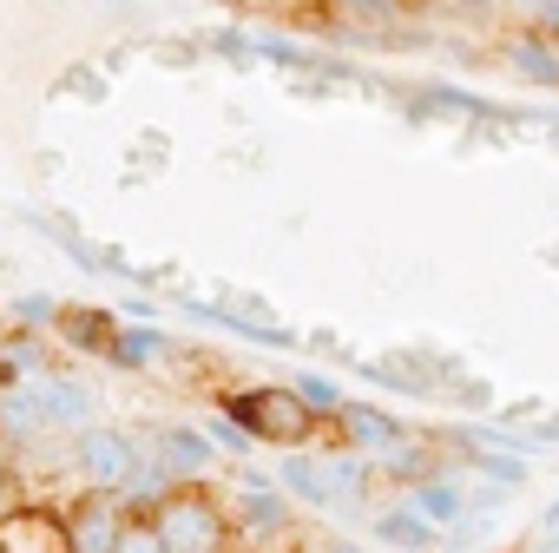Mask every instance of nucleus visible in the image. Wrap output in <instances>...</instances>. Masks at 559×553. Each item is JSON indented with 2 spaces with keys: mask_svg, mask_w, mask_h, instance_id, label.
Returning a JSON list of instances; mask_svg holds the SVG:
<instances>
[{
  "mask_svg": "<svg viewBox=\"0 0 559 553\" xmlns=\"http://www.w3.org/2000/svg\"><path fill=\"white\" fill-rule=\"evenodd\" d=\"M217 415H230V422L250 435V448H284V455H297V448L323 442V422L304 409V396H297L290 383L230 389V396H217Z\"/></svg>",
  "mask_w": 559,
  "mask_h": 553,
  "instance_id": "1",
  "label": "nucleus"
},
{
  "mask_svg": "<svg viewBox=\"0 0 559 553\" xmlns=\"http://www.w3.org/2000/svg\"><path fill=\"white\" fill-rule=\"evenodd\" d=\"M145 527L158 533L165 553H230V546H237V527H230L224 487H211V481H185V487H171V494L145 514Z\"/></svg>",
  "mask_w": 559,
  "mask_h": 553,
  "instance_id": "2",
  "label": "nucleus"
},
{
  "mask_svg": "<svg viewBox=\"0 0 559 553\" xmlns=\"http://www.w3.org/2000/svg\"><path fill=\"white\" fill-rule=\"evenodd\" d=\"M139 455H145V442H139L132 428H119V422H93L86 435H73V474H80V487L112 494V501H119V487L132 481Z\"/></svg>",
  "mask_w": 559,
  "mask_h": 553,
  "instance_id": "3",
  "label": "nucleus"
},
{
  "mask_svg": "<svg viewBox=\"0 0 559 553\" xmlns=\"http://www.w3.org/2000/svg\"><path fill=\"white\" fill-rule=\"evenodd\" d=\"M224 507H230V527H237V540H284L290 527H297V514H290V494L276 487L270 474L257 481V474H243L230 494H224Z\"/></svg>",
  "mask_w": 559,
  "mask_h": 553,
  "instance_id": "4",
  "label": "nucleus"
},
{
  "mask_svg": "<svg viewBox=\"0 0 559 553\" xmlns=\"http://www.w3.org/2000/svg\"><path fill=\"white\" fill-rule=\"evenodd\" d=\"M323 435H330L323 448H349V455H362V461H382V455H395V448L408 442V428H402L389 409H376V402H343Z\"/></svg>",
  "mask_w": 559,
  "mask_h": 553,
  "instance_id": "5",
  "label": "nucleus"
},
{
  "mask_svg": "<svg viewBox=\"0 0 559 553\" xmlns=\"http://www.w3.org/2000/svg\"><path fill=\"white\" fill-rule=\"evenodd\" d=\"M145 455L185 487V481H211L217 474V448H211V428H191V422H158L145 435Z\"/></svg>",
  "mask_w": 559,
  "mask_h": 553,
  "instance_id": "6",
  "label": "nucleus"
},
{
  "mask_svg": "<svg viewBox=\"0 0 559 553\" xmlns=\"http://www.w3.org/2000/svg\"><path fill=\"white\" fill-rule=\"evenodd\" d=\"M0 553H73L67 514L47 501H14L0 514Z\"/></svg>",
  "mask_w": 559,
  "mask_h": 553,
  "instance_id": "7",
  "label": "nucleus"
},
{
  "mask_svg": "<svg viewBox=\"0 0 559 553\" xmlns=\"http://www.w3.org/2000/svg\"><path fill=\"white\" fill-rule=\"evenodd\" d=\"M47 442V415H40V389L34 376H0V448L27 455Z\"/></svg>",
  "mask_w": 559,
  "mask_h": 553,
  "instance_id": "8",
  "label": "nucleus"
},
{
  "mask_svg": "<svg viewBox=\"0 0 559 553\" xmlns=\"http://www.w3.org/2000/svg\"><path fill=\"white\" fill-rule=\"evenodd\" d=\"M126 507L112 501V494H80L73 507H67V533H73V553H119V540H126Z\"/></svg>",
  "mask_w": 559,
  "mask_h": 553,
  "instance_id": "9",
  "label": "nucleus"
},
{
  "mask_svg": "<svg viewBox=\"0 0 559 553\" xmlns=\"http://www.w3.org/2000/svg\"><path fill=\"white\" fill-rule=\"evenodd\" d=\"M119 317L112 310H99V304H60L53 310V337L73 350V356H99V363H112V350H119Z\"/></svg>",
  "mask_w": 559,
  "mask_h": 553,
  "instance_id": "10",
  "label": "nucleus"
},
{
  "mask_svg": "<svg viewBox=\"0 0 559 553\" xmlns=\"http://www.w3.org/2000/svg\"><path fill=\"white\" fill-rule=\"evenodd\" d=\"M34 389H40L47 435H86V428H93V389H86L80 376H53V369H40Z\"/></svg>",
  "mask_w": 559,
  "mask_h": 553,
  "instance_id": "11",
  "label": "nucleus"
},
{
  "mask_svg": "<svg viewBox=\"0 0 559 553\" xmlns=\"http://www.w3.org/2000/svg\"><path fill=\"white\" fill-rule=\"evenodd\" d=\"M395 501H402V507H415L435 533H448V527H461V520H467V487H461V481H448V474H428V481L402 487Z\"/></svg>",
  "mask_w": 559,
  "mask_h": 553,
  "instance_id": "12",
  "label": "nucleus"
},
{
  "mask_svg": "<svg viewBox=\"0 0 559 553\" xmlns=\"http://www.w3.org/2000/svg\"><path fill=\"white\" fill-rule=\"evenodd\" d=\"M276 487H284L290 501H304V507H317V514H336V494H330V468H323V455H310V448L284 455V468H276Z\"/></svg>",
  "mask_w": 559,
  "mask_h": 553,
  "instance_id": "13",
  "label": "nucleus"
},
{
  "mask_svg": "<svg viewBox=\"0 0 559 553\" xmlns=\"http://www.w3.org/2000/svg\"><path fill=\"white\" fill-rule=\"evenodd\" d=\"M369 540L376 546H395V553H435V527L415 514V507H402V501H389V507H376V520H369Z\"/></svg>",
  "mask_w": 559,
  "mask_h": 553,
  "instance_id": "14",
  "label": "nucleus"
},
{
  "mask_svg": "<svg viewBox=\"0 0 559 553\" xmlns=\"http://www.w3.org/2000/svg\"><path fill=\"white\" fill-rule=\"evenodd\" d=\"M500 54H507V67H520V80H533V86H552V93H559V47H552V40H539V34H526V27H513Z\"/></svg>",
  "mask_w": 559,
  "mask_h": 553,
  "instance_id": "15",
  "label": "nucleus"
},
{
  "mask_svg": "<svg viewBox=\"0 0 559 553\" xmlns=\"http://www.w3.org/2000/svg\"><path fill=\"white\" fill-rule=\"evenodd\" d=\"M165 337L152 330V323H139V330H119V350H112V363L119 369H152V363H165Z\"/></svg>",
  "mask_w": 559,
  "mask_h": 553,
  "instance_id": "16",
  "label": "nucleus"
},
{
  "mask_svg": "<svg viewBox=\"0 0 559 553\" xmlns=\"http://www.w3.org/2000/svg\"><path fill=\"white\" fill-rule=\"evenodd\" d=\"M290 389H297V396H304V409H310V415H317V422H323V428H330V422H336V409H343V402H349V396H343V389H336V376H317V369H304V376H297V383H290Z\"/></svg>",
  "mask_w": 559,
  "mask_h": 553,
  "instance_id": "17",
  "label": "nucleus"
},
{
  "mask_svg": "<svg viewBox=\"0 0 559 553\" xmlns=\"http://www.w3.org/2000/svg\"><path fill=\"white\" fill-rule=\"evenodd\" d=\"M428 14L467 21V27H500L507 21V0H428Z\"/></svg>",
  "mask_w": 559,
  "mask_h": 553,
  "instance_id": "18",
  "label": "nucleus"
},
{
  "mask_svg": "<svg viewBox=\"0 0 559 553\" xmlns=\"http://www.w3.org/2000/svg\"><path fill=\"white\" fill-rule=\"evenodd\" d=\"M507 21H520L526 34L559 47V0H507Z\"/></svg>",
  "mask_w": 559,
  "mask_h": 553,
  "instance_id": "19",
  "label": "nucleus"
},
{
  "mask_svg": "<svg viewBox=\"0 0 559 553\" xmlns=\"http://www.w3.org/2000/svg\"><path fill=\"white\" fill-rule=\"evenodd\" d=\"M330 8H336V21H369V27L402 21V0H330Z\"/></svg>",
  "mask_w": 559,
  "mask_h": 553,
  "instance_id": "20",
  "label": "nucleus"
},
{
  "mask_svg": "<svg viewBox=\"0 0 559 553\" xmlns=\"http://www.w3.org/2000/svg\"><path fill=\"white\" fill-rule=\"evenodd\" d=\"M119 553H165V546H158V533H152L145 520H126V540H119Z\"/></svg>",
  "mask_w": 559,
  "mask_h": 553,
  "instance_id": "21",
  "label": "nucleus"
},
{
  "mask_svg": "<svg viewBox=\"0 0 559 553\" xmlns=\"http://www.w3.org/2000/svg\"><path fill=\"white\" fill-rule=\"evenodd\" d=\"M317 553H369V546H362V540H349V533H330Z\"/></svg>",
  "mask_w": 559,
  "mask_h": 553,
  "instance_id": "22",
  "label": "nucleus"
},
{
  "mask_svg": "<svg viewBox=\"0 0 559 553\" xmlns=\"http://www.w3.org/2000/svg\"><path fill=\"white\" fill-rule=\"evenodd\" d=\"M539 533H559V501H552V507L539 514Z\"/></svg>",
  "mask_w": 559,
  "mask_h": 553,
  "instance_id": "23",
  "label": "nucleus"
},
{
  "mask_svg": "<svg viewBox=\"0 0 559 553\" xmlns=\"http://www.w3.org/2000/svg\"><path fill=\"white\" fill-rule=\"evenodd\" d=\"M533 553H559V533H539V540H533Z\"/></svg>",
  "mask_w": 559,
  "mask_h": 553,
  "instance_id": "24",
  "label": "nucleus"
},
{
  "mask_svg": "<svg viewBox=\"0 0 559 553\" xmlns=\"http://www.w3.org/2000/svg\"><path fill=\"white\" fill-rule=\"evenodd\" d=\"M119 8H139V0H119Z\"/></svg>",
  "mask_w": 559,
  "mask_h": 553,
  "instance_id": "25",
  "label": "nucleus"
}]
</instances>
